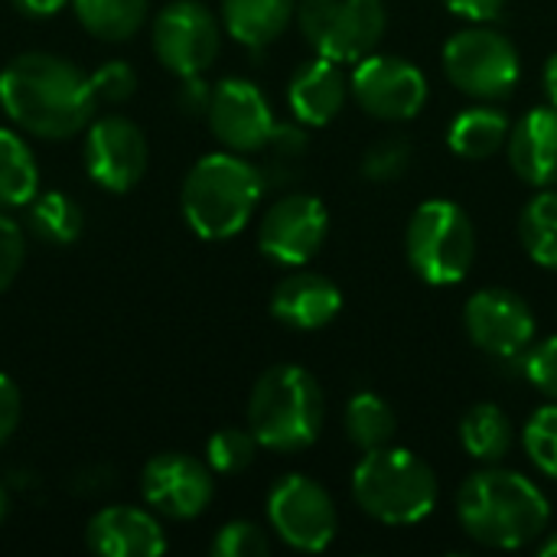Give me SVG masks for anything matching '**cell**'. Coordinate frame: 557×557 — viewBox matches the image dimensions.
I'll return each instance as SVG.
<instances>
[{"instance_id":"1","label":"cell","mask_w":557,"mask_h":557,"mask_svg":"<svg viewBox=\"0 0 557 557\" xmlns=\"http://www.w3.org/2000/svg\"><path fill=\"white\" fill-rule=\"evenodd\" d=\"M91 78L62 55L20 52L0 72V108L33 137L65 140L95 114Z\"/></svg>"},{"instance_id":"2","label":"cell","mask_w":557,"mask_h":557,"mask_svg":"<svg viewBox=\"0 0 557 557\" xmlns=\"http://www.w3.org/2000/svg\"><path fill=\"white\" fill-rule=\"evenodd\" d=\"M457 522L483 548L519 552L548 532L552 506L535 480L493 463L460 483Z\"/></svg>"},{"instance_id":"3","label":"cell","mask_w":557,"mask_h":557,"mask_svg":"<svg viewBox=\"0 0 557 557\" xmlns=\"http://www.w3.org/2000/svg\"><path fill=\"white\" fill-rule=\"evenodd\" d=\"M264 189L268 186L261 170L248 163L242 153H209L196 160L183 180V219L199 238L225 242L251 222Z\"/></svg>"},{"instance_id":"4","label":"cell","mask_w":557,"mask_h":557,"mask_svg":"<svg viewBox=\"0 0 557 557\" xmlns=\"http://www.w3.org/2000/svg\"><path fill=\"white\" fill-rule=\"evenodd\" d=\"M326 421L320 382L304 366H271L251 388L248 431L271 454H300L317 444Z\"/></svg>"},{"instance_id":"5","label":"cell","mask_w":557,"mask_h":557,"mask_svg":"<svg viewBox=\"0 0 557 557\" xmlns=\"http://www.w3.org/2000/svg\"><path fill=\"white\" fill-rule=\"evenodd\" d=\"M356 506L382 525H418L424 522L441 496L434 470L405 447L366 450L352 467Z\"/></svg>"},{"instance_id":"6","label":"cell","mask_w":557,"mask_h":557,"mask_svg":"<svg viewBox=\"0 0 557 557\" xmlns=\"http://www.w3.org/2000/svg\"><path fill=\"white\" fill-rule=\"evenodd\" d=\"M405 258L431 287L460 284L476 261V225L450 199L421 202L405 225Z\"/></svg>"},{"instance_id":"7","label":"cell","mask_w":557,"mask_h":557,"mask_svg":"<svg viewBox=\"0 0 557 557\" xmlns=\"http://www.w3.org/2000/svg\"><path fill=\"white\" fill-rule=\"evenodd\" d=\"M441 65L454 88L473 101H503L522 78V55L516 42L483 23L454 33L444 42Z\"/></svg>"},{"instance_id":"8","label":"cell","mask_w":557,"mask_h":557,"mask_svg":"<svg viewBox=\"0 0 557 557\" xmlns=\"http://www.w3.org/2000/svg\"><path fill=\"white\" fill-rule=\"evenodd\" d=\"M297 26L317 55L356 65L379 49L388 13L382 0H297Z\"/></svg>"},{"instance_id":"9","label":"cell","mask_w":557,"mask_h":557,"mask_svg":"<svg viewBox=\"0 0 557 557\" xmlns=\"http://www.w3.org/2000/svg\"><path fill=\"white\" fill-rule=\"evenodd\" d=\"M271 532L294 552L320 555L333 545L339 529V512L333 496L310 476H281L268 493Z\"/></svg>"},{"instance_id":"10","label":"cell","mask_w":557,"mask_h":557,"mask_svg":"<svg viewBox=\"0 0 557 557\" xmlns=\"http://www.w3.org/2000/svg\"><path fill=\"white\" fill-rule=\"evenodd\" d=\"M349 95L369 117L401 124V121H414L424 111L431 98V85L428 75L411 59L369 52L352 65Z\"/></svg>"},{"instance_id":"11","label":"cell","mask_w":557,"mask_h":557,"mask_svg":"<svg viewBox=\"0 0 557 557\" xmlns=\"http://www.w3.org/2000/svg\"><path fill=\"white\" fill-rule=\"evenodd\" d=\"M463 330L476 349L499 362H522L539 323L529 300L506 287H483L463 304Z\"/></svg>"},{"instance_id":"12","label":"cell","mask_w":557,"mask_h":557,"mask_svg":"<svg viewBox=\"0 0 557 557\" xmlns=\"http://www.w3.org/2000/svg\"><path fill=\"white\" fill-rule=\"evenodd\" d=\"M222 49V26L199 0H173L153 20V52L166 72L202 75Z\"/></svg>"},{"instance_id":"13","label":"cell","mask_w":557,"mask_h":557,"mask_svg":"<svg viewBox=\"0 0 557 557\" xmlns=\"http://www.w3.org/2000/svg\"><path fill=\"white\" fill-rule=\"evenodd\" d=\"M330 235V212L310 193H284L271 202L258 225V248L281 268L310 264Z\"/></svg>"},{"instance_id":"14","label":"cell","mask_w":557,"mask_h":557,"mask_svg":"<svg viewBox=\"0 0 557 557\" xmlns=\"http://www.w3.org/2000/svg\"><path fill=\"white\" fill-rule=\"evenodd\" d=\"M144 503L176 522L202 516L215 496L212 467L189 454H157L140 473Z\"/></svg>"},{"instance_id":"15","label":"cell","mask_w":557,"mask_h":557,"mask_svg":"<svg viewBox=\"0 0 557 557\" xmlns=\"http://www.w3.org/2000/svg\"><path fill=\"white\" fill-rule=\"evenodd\" d=\"M206 121L215 140L235 153H258L277 124L271 101L248 78H222L209 95Z\"/></svg>"},{"instance_id":"16","label":"cell","mask_w":557,"mask_h":557,"mask_svg":"<svg viewBox=\"0 0 557 557\" xmlns=\"http://www.w3.org/2000/svg\"><path fill=\"white\" fill-rule=\"evenodd\" d=\"M147 160H150L147 137L134 121L121 114H108L88 127L85 170L101 189L108 193L134 189L147 173Z\"/></svg>"},{"instance_id":"17","label":"cell","mask_w":557,"mask_h":557,"mask_svg":"<svg viewBox=\"0 0 557 557\" xmlns=\"http://www.w3.org/2000/svg\"><path fill=\"white\" fill-rule=\"evenodd\" d=\"M85 545L98 557H160L166 535L153 512L134 506H108L85 525Z\"/></svg>"},{"instance_id":"18","label":"cell","mask_w":557,"mask_h":557,"mask_svg":"<svg viewBox=\"0 0 557 557\" xmlns=\"http://www.w3.org/2000/svg\"><path fill=\"white\" fill-rule=\"evenodd\" d=\"M509 166L516 176L535 189L557 186V108L542 104L525 111L506 140Z\"/></svg>"},{"instance_id":"19","label":"cell","mask_w":557,"mask_h":557,"mask_svg":"<svg viewBox=\"0 0 557 557\" xmlns=\"http://www.w3.org/2000/svg\"><path fill=\"white\" fill-rule=\"evenodd\" d=\"M349 98V78L339 62L326 55H313L304 62L287 82V104L297 124L326 127L339 117Z\"/></svg>"},{"instance_id":"20","label":"cell","mask_w":557,"mask_h":557,"mask_svg":"<svg viewBox=\"0 0 557 557\" xmlns=\"http://www.w3.org/2000/svg\"><path fill=\"white\" fill-rule=\"evenodd\" d=\"M343 310V294L339 287L317 271H294L287 274L274 294H271V313L277 323H284L287 330H323L330 326Z\"/></svg>"},{"instance_id":"21","label":"cell","mask_w":557,"mask_h":557,"mask_svg":"<svg viewBox=\"0 0 557 557\" xmlns=\"http://www.w3.org/2000/svg\"><path fill=\"white\" fill-rule=\"evenodd\" d=\"M294 20H297V0H222L225 33L248 49L271 46L287 33Z\"/></svg>"},{"instance_id":"22","label":"cell","mask_w":557,"mask_h":557,"mask_svg":"<svg viewBox=\"0 0 557 557\" xmlns=\"http://www.w3.org/2000/svg\"><path fill=\"white\" fill-rule=\"evenodd\" d=\"M512 121L503 108L480 101L467 111H460L447 127V147L463 160H490L496 157L509 140Z\"/></svg>"},{"instance_id":"23","label":"cell","mask_w":557,"mask_h":557,"mask_svg":"<svg viewBox=\"0 0 557 557\" xmlns=\"http://www.w3.org/2000/svg\"><path fill=\"white\" fill-rule=\"evenodd\" d=\"M460 444H463L467 457L483 463V467L503 463L512 454V444H516L512 418L499 405L480 401L460 421Z\"/></svg>"},{"instance_id":"24","label":"cell","mask_w":557,"mask_h":557,"mask_svg":"<svg viewBox=\"0 0 557 557\" xmlns=\"http://www.w3.org/2000/svg\"><path fill=\"white\" fill-rule=\"evenodd\" d=\"M343 428H346L349 444L366 454V450L388 447L395 441L398 414H395V408L382 395H375V392H356L346 401Z\"/></svg>"},{"instance_id":"25","label":"cell","mask_w":557,"mask_h":557,"mask_svg":"<svg viewBox=\"0 0 557 557\" xmlns=\"http://www.w3.org/2000/svg\"><path fill=\"white\" fill-rule=\"evenodd\" d=\"M39 193L36 157L16 131L0 127V209L29 206Z\"/></svg>"},{"instance_id":"26","label":"cell","mask_w":557,"mask_h":557,"mask_svg":"<svg viewBox=\"0 0 557 557\" xmlns=\"http://www.w3.org/2000/svg\"><path fill=\"white\" fill-rule=\"evenodd\" d=\"M72 10L95 39L124 42L144 26L150 0H72Z\"/></svg>"},{"instance_id":"27","label":"cell","mask_w":557,"mask_h":557,"mask_svg":"<svg viewBox=\"0 0 557 557\" xmlns=\"http://www.w3.org/2000/svg\"><path fill=\"white\" fill-rule=\"evenodd\" d=\"M519 242L525 248V255L557 271V186L552 189H539L519 215Z\"/></svg>"},{"instance_id":"28","label":"cell","mask_w":557,"mask_h":557,"mask_svg":"<svg viewBox=\"0 0 557 557\" xmlns=\"http://www.w3.org/2000/svg\"><path fill=\"white\" fill-rule=\"evenodd\" d=\"M26 225L39 242L65 248L82 235V206L72 196H65L62 189L36 193L29 202Z\"/></svg>"},{"instance_id":"29","label":"cell","mask_w":557,"mask_h":557,"mask_svg":"<svg viewBox=\"0 0 557 557\" xmlns=\"http://www.w3.org/2000/svg\"><path fill=\"white\" fill-rule=\"evenodd\" d=\"M307 134L297 124H274L268 144L258 150L264 153V163L258 166L264 176V186H290L307 160Z\"/></svg>"},{"instance_id":"30","label":"cell","mask_w":557,"mask_h":557,"mask_svg":"<svg viewBox=\"0 0 557 557\" xmlns=\"http://www.w3.org/2000/svg\"><path fill=\"white\" fill-rule=\"evenodd\" d=\"M522 450L545 480L557 483V401H548L529 414L522 428Z\"/></svg>"},{"instance_id":"31","label":"cell","mask_w":557,"mask_h":557,"mask_svg":"<svg viewBox=\"0 0 557 557\" xmlns=\"http://www.w3.org/2000/svg\"><path fill=\"white\" fill-rule=\"evenodd\" d=\"M261 444L255 441L251 431H242V428H222L209 437L206 444V463L212 467V473H222V476H235L242 470H248L258 457Z\"/></svg>"},{"instance_id":"32","label":"cell","mask_w":557,"mask_h":557,"mask_svg":"<svg viewBox=\"0 0 557 557\" xmlns=\"http://www.w3.org/2000/svg\"><path fill=\"white\" fill-rule=\"evenodd\" d=\"M414 160V147L408 137L388 134L382 140H375L366 153H362V176L369 183H395L408 173Z\"/></svg>"},{"instance_id":"33","label":"cell","mask_w":557,"mask_h":557,"mask_svg":"<svg viewBox=\"0 0 557 557\" xmlns=\"http://www.w3.org/2000/svg\"><path fill=\"white\" fill-rule=\"evenodd\" d=\"M212 557H264L271 552V539L261 525L255 522H228L215 532L212 545H209Z\"/></svg>"},{"instance_id":"34","label":"cell","mask_w":557,"mask_h":557,"mask_svg":"<svg viewBox=\"0 0 557 557\" xmlns=\"http://www.w3.org/2000/svg\"><path fill=\"white\" fill-rule=\"evenodd\" d=\"M522 375L532 382V388L539 395H545L548 401H557V336L532 343V349L522 359Z\"/></svg>"},{"instance_id":"35","label":"cell","mask_w":557,"mask_h":557,"mask_svg":"<svg viewBox=\"0 0 557 557\" xmlns=\"http://www.w3.org/2000/svg\"><path fill=\"white\" fill-rule=\"evenodd\" d=\"M88 78H91L95 98H98V101H111V104H117V101L131 98V95H134V88H137V75H134V69H131L127 62H121V59L104 62V65H101L98 72H91Z\"/></svg>"},{"instance_id":"36","label":"cell","mask_w":557,"mask_h":557,"mask_svg":"<svg viewBox=\"0 0 557 557\" xmlns=\"http://www.w3.org/2000/svg\"><path fill=\"white\" fill-rule=\"evenodd\" d=\"M26 261V242H23V228L0 212V294L16 281V274L23 271Z\"/></svg>"},{"instance_id":"37","label":"cell","mask_w":557,"mask_h":557,"mask_svg":"<svg viewBox=\"0 0 557 557\" xmlns=\"http://www.w3.org/2000/svg\"><path fill=\"white\" fill-rule=\"evenodd\" d=\"M20 414H23V398H20V388L10 375L0 372V447L13 437L16 424H20Z\"/></svg>"},{"instance_id":"38","label":"cell","mask_w":557,"mask_h":557,"mask_svg":"<svg viewBox=\"0 0 557 557\" xmlns=\"http://www.w3.org/2000/svg\"><path fill=\"white\" fill-rule=\"evenodd\" d=\"M444 7L470 23H490L506 10V0H444Z\"/></svg>"},{"instance_id":"39","label":"cell","mask_w":557,"mask_h":557,"mask_svg":"<svg viewBox=\"0 0 557 557\" xmlns=\"http://www.w3.org/2000/svg\"><path fill=\"white\" fill-rule=\"evenodd\" d=\"M209 95H212V88L202 85L199 75H189V78H183V88H180V108H183L186 114H206Z\"/></svg>"},{"instance_id":"40","label":"cell","mask_w":557,"mask_h":557,"mask_svg":"<svg viewBox=\"0 0 557 557\" xmlns=\"http://www.w3.org/2000/svg\"><path fill=\"white\" fill-rule=\"evenodd\" d=\"M69 0H13V7L23 13V16H33V20H46V16H55Z\"/></svg>"},{"instance_id":"41","label":"cell","mask_w":557,"mask_h":557,"mask_svg":"<svg viewBox=\"0 0 557 557\" xmlns=\"http://www.w3.org/2000/svg\"><path fill=\"white\" fill-rule=\"evenodd\" d=\"M542 88H545L548 104H555L557 108V52L548 55V62H545V69H542Z\"/></svg>"},{"instance_id":"42","label":"cell","mask_w":557,"mask_h":557,"mask_svg":"<svg viewBox=\"0 0 557 557\" xmlns=\"http://www.w3.org/2000/svg\"><path fill=\"white\" fill-rule=\"evenodd\" d=\"M539 555L557 557V532H545V539L539 542Z\"/></svg>"},{"instance_id":"43","label":"cell","mask_w":557,"mask_h":557,"mask_svg":"<svg viewBox=\"0 0 557 557\" xmlns=\"http://www.w3.org/2000/svg\"><path fill=\"white\" fill-rule=\"evenodd\" d=\"M7 512H10V496H7V490H3V483H0V522L7 519Z\"/></svg>"}]
</instances>
